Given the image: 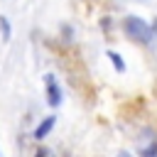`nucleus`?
I'll return each instance as SVG.
<instances>
[{
    "label": "nucleus",
    "instance_id": "f257e3e1",
    "mask_svg": "<svg viewBox=\"0 0 157 157\" xmlns=\"http://www.w3.org/2000/svg\"><path fill=\"white\" fill-rule=\"evenodd\" d=\"M123 29H125V34H128L130 39H135V42H140V44H152V37H155L157 25H147L142 17L130 15V17H125Z\"/></svg>",
    "mask_w": 157,
    "mask_h": 157
},
{
    "label": "nucleus",
    "instance_id": "f03ea898",
    "mask_svg": "<svg viewBox=\"0 0 157 157\" xmlns=\"http://www.w3.org/2000/svg\"><path fill=\"white\" fill-rule=\"evenodd\" d=\"M44 78H47V101H49V105H52V108H56V105L61 103V88H59V83H56L54 74H47Z\"/></svg>",
    "mask_w": 157,
    "mask_h": 157
},
{
    "label": "nucleus",
    "instance_id": "7ed1b4c3",
    "mask_svg": "<svg viewBox=\"0 0 157 157\" xmlns=\"http://www.w3.org/2000/svg\"><path fill=\"white\" fill-rule=\"evenodd\" d=\"M54 123H56V115H47L37 128H34V132H32V137L39 142V140H44L49 132H52V128H54Z\"/></svg>",
    "mask_w": 157,
    "mask_h": 157
},
{
    "label": "nucleus",
    "instance_id": "20e7f679",
    "mask_svg": "<svg viewBox=\"0 0 157 157\" xmlns=\"http://www.w3.org/2000/svg\"><path fill=\"white\" fill-rule=\"evenodd\" d=\"M108 59H110V64H113V69H115L118 74L125 71V61H123V56H120L118 52H108Z\"/></svg>",
    "mask_w": 157,
    "mask_h": 157
},
{
    "label": "nucleus",
    "instance_id": "39448f33",
    "mask_svg": "<svg viewBox=\"0 0 157 157\" xmlns=\"http://www.w3.org/2000/svg\"><path fill=\"white\" fill-rule=\"evenodd\" d=\"M0 29H2V42H10L12 27H10V20H7V17H0Z\"/></svg>",
    "mask_w": 157,
    "mask_h": 157
},
{
    "label": "nucleus",
    "instance_id": "423d86ee",
    "mask_svg": "<svg viewBox=\"0 0 157 157\" xmlns=\"http://www.w3.org/2000/svg\"><path fill=\"white\" fill-rule=\"evenodd\" d=\"M142 157H157V142H152L147 150H142Z\"/></svg>",
    "mask_w": 157,
    "mask_h": 157
},
{
    "label": "nucleus",
    "instance_id": "0eeeda50",
    "mask_svg": "<svg viewBox=\"0 0 157 157\" xmlns=\"http://www.w3.org/2000/svg\"><path fill=\"white\" fill-rule=\"evenodd\" d=\"M34 157H52V152H49V150H44V147H39Z\"/></svg>",
    "mask_w": 157,
    "mask_h": 157
},
{
    "label": "nucleus",
    "instance_id": "6e6552de",
    "mask_svg": "<svg viewBox=\"0 0 157 157\" xmlns=\"http://www.w3.org/2000/svg\"><path fill=\"white\" fill-rule=\"evenodd\" d=\"M118 157H130V155H128V152H120V155H118Z\"/></svg>",
    "mask_w": 157,
    "mask_h": 157
}]
</instances>
